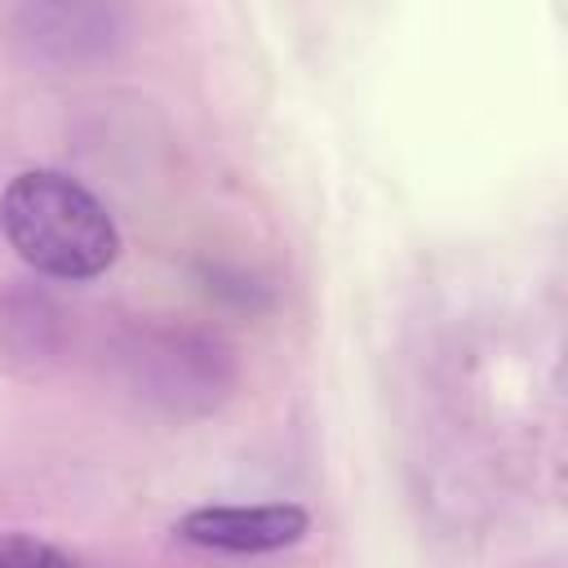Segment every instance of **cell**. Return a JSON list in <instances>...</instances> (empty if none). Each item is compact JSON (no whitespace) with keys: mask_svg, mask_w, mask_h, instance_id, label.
<instances>
[{"mask_svg":"<svg viewBox=\"0 0 568 568\" xmlns=\"http://www.w3.org/2000/svg\"><path fill=\"white\" fill-rule=\"evenodd\" d=\"M311 532V515L297 501H253V506H195L173 519V537L217 555H271L297 546Z\"/></svg>","mask_w":568,"mask_h":568,"instance_id":"cell-2","label":"cell"},{"mask_svg":"<svg viewBox=\"0 0 568 568\" xmlns=\"http://www.w3.org/2000/svg\"><path fill=\"white\" fill-rule=\"evenodd\" d=\"M18 36L58 62H84L120 36V0H13Z\"/></svg>","mask_w":568,"mask_h":568,"instance_id":"cell-3","label":"cell"},{"mask_svg":"<svg viewBox=\"0 0 568 568\" xmlns=\"http://www.w3.org/2000/svg\"><path fill=\"white\" fill-rule=\"evenodd\" d=\"M9 248L49 280H93L120 257V231L106 204L62 169H27L0 195Z\"/></svg>","mask_w":568,"mask_h":568,"instance_id":"cell-1","label":"cell"},{"mask_svg":"<svg viewBox=\"0 0 568 568\" xmlns=\"http://www.w3.org/2000/svg\"><path fill=\"white\" fill-rule=\"evenodd\" d=\"M36 564H75V555L67 546L36 537V532L4 528L0 532V568H36Z\"/></svg>","mask_w":568,"mask_h":568,"instance_id":"cell-4","label":"cell"}]
</instances>
